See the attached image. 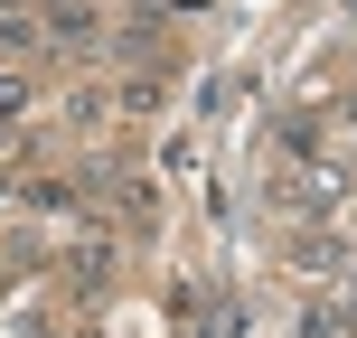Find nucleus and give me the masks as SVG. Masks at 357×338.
<instances>
[]
</instances>
